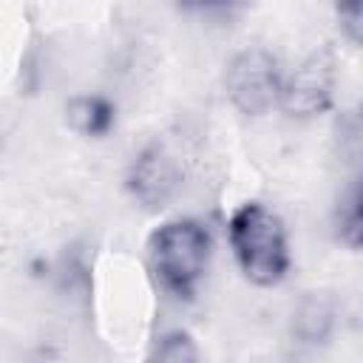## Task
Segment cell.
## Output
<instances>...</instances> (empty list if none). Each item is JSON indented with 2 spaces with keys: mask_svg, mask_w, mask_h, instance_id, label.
Segmentation results:
<instances>
[{
  "mask_svg": "<svg viewBox=\"0 0 363 363\" xmlns=\"http://www.w3.org/2000/svg\"><path fill=\"white\" fill-rule=\"evenodd\" d=\"M153 357L167 360V363H184V360H196L199 357V349H196V343L190 340L187 332H167L159 340Z\"/></svg>",
  "mask_w": 363,
  "mask_h": 363,
  "instance_id": "cell-9",
  "label": "cell"
},
{
  "mask_svg": "<svg viewBox=\"0 0 363 363\" xmlns=\"http://www.w3.org/2000/svg\"><path fill=\"white\" fill-rule=\"evenodd\" d=\"M68 125L88 139H105L116 125V105L105 94H77L65 105Z\"/></svg>",
  "mask_w": 363,
  "mask_h": 363,
  "instance_id": "cell-6",
  "label": "cell"
},
{
  "mask_svg": "<svg viewBox=\"0 0 363 363\" xmlns=\"http://www.w3.org/2000/svg\"><path fill=\"white\" fill-rule=\"evenodd\" d=\"M284 85V68L267 48L238 51L224 71V94L244 116H264L278 108Z\"/></svg>",
  "mask_w": 363,
  "mask_h": 363,
  "instance_id": "cell-3",
  "label": "cell"
},
{
  "mask_svg": "<svg viewBox=\"0 0 363 363\" xmlns=\"http://www.w3.org/2000/svg\"><path fill=\"white\" fill-rule=\"evenodd\" d=\"M125 187L139 207L164 210L182 190V162L162 142H150L130 159Z\"/></svg>",
  "mask_w": 363,
  "mask_h": 363,
  "instance_id": "cell-5",
  "label": "cell"
},
{
  "mask_svg": "<svg viewBox=\"0 0 363 363\" xmlns=\"http://www.w3.org/2000/svg\"><path fill=\"white\" fill-rule=\"evenodd\" d=\"M213 235L199 218H170L159 224L147 241V258L159 286L179 301H193L207 275Z\"/></svg>",
  "mask_w": 363,
  "mask_h": 363,
  "instance_id": "cell-2",
  "label": "cell"
},
{
  "mask_svg": "<svg viewBox=\"0 0 363 363\" xmlns=\"http://www.w3.org/2000/svg\"><path fill=\"white\" fill-rule=\"evenodd\" d=\"M335 17L352 45L363 37V0H335Z\"/></svg>",
  "mask_w": 363,
  "mask_h": 363,
  "instance_id": "cell-10",
  "label": "cell"
},
{
  "mask_svg": "<svg viewBox=\"0 0 363 363\" xmlns=\"http://www.w3.org/2000/svg\"><path fill=\"white\" fill-rule=\"evenodd\" d=\"M332 326H335V306L323 295H306L292 315L295 337L309 346L326 343V337L332 335Z\"/></svg>",
  "mask_w": 363,
  "mask_h": 363,
  "instance_id": "cell-7",
  "label": "cell"
},
{
  "mask_svg": "<svg viewBox=\"0 0 363 363\" xmlns=\"http://www.w3.org/2000/svg\"><path fill=\"white\" fill-rule=\"evenodd\" d=\"M335 235L352 252L360 250V241H363V196H360L357 182L340 196V201L335 207Z\"/></svg>",
  "mask_w": 363,
  "mask_h": 363,
  "instance_id": "cell-8",
  "label": "cell"
},
{
  "mask_svg": "<svg viewBox=\"0 0 363 363\" xmlns=\"http://www.w3.org/2000/svg\"><path fill=\"white\" fill-rule=\"evenodd\" d=\"M335 60L329 51L309 54L292 74H284L278 108H284L292 119H315L323 116L335 102Z\"/></svg>",
  "mask_w": 363,
  "mask_h": 363,
  "instance_id": "cell-4",
  "label": "cell"
},
{
  "mask_svg": "<svg viewBox=\"0 0 363 363\" xmlns=\"http://www.w3.org/2000/svg\"><path fill=\"white\" fill-rule=\"evenodd\" d=\"M241 0H176V6L182 11L190 14H207V17H218V14H230Z\"/></svg>",
  "mask_w": 363,
  "mask_h": 363,
  "instance_id": "cell-11",
  "label": "cell"
},
{
  "mask_svg": "<svg viewBox=\"0 0 363 363\" xmlns=\"http://www.w3.org/2000/svg\"><path fill=\"white\" fill-rule=\"evenodd\" d=\"M227 235L238 269L255 286H278L289 275L292 255L286 227L267 204L244 201L235 207L227 224Z\"/></svg>",
  "mask_w": 363,
  "mask_h": 363,
  "instance_id": "cell-1",
  "label": "cell"
}]
</instances>
